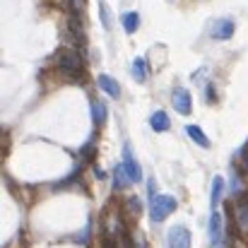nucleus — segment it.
<instances>
[{"label":"nucleus","mask_w":248,"mask_h":248,"mask_svg":"<svg viewBox=\"0 0 248 248\" xmlns=\"http://www.w3.org/2000/svg\"><path fill=\"white\" fill-rule=\"evenodd\" d=\"M176 198H171V195H157L152 202H150V217H152V222H164L166 217L176 210Z\"/></svg>","instance_id":"obj_1"},{"label":"nucleus","mask_w":248,"mask_h":248,"mask_svg":"<svg viewBox=\"0 0 248 248\" xmlns=\"http://www.w3.org/2000/svg\"><path fill=\"white\" fill-rule=\"evenodd\" d=\"M56 63H58V68H61L63 73H68V75H73V78L82 75V61H80V56H78L75 51H58Z\"/></svg>","instance_id":"obj_2"},{"label":"nucleus","mask_w":248,"mask_h":248,"mask_svg":"<svg viewBox=\"0 0 248 248\" xmlns=\"http://www.w3.org/2000/svg\"><path fill=\"white\" fill-rule=\"evenodd\" d=\"M210 244H212V248H227L224 227H222V215H219L217 210H212V215H210Z\"/></svg>","instance_id":"obj_3"},{"label":"nucleus","mask_w":248,"mask_h":248,"mask_svg":"<svg viewBox=\"0 0 248 248\" xmlns=\"http://www.w3.org/2000/svg\"><path fill=\"white\" fill-rule=\"evenodd\" d=\"M123 169H125V173H128L130 183H138V181L142 178V169H140V164H138V162H135V157H133L130 142H125V145H123Z\"/></svg>","instance_id":"obj_4"},{"label":"nucleus","mask_w":248,"mask_h":248,"mask_svg":"<svg viewBox=\"0 0 248 248\" xmlns=\"http://www.w3.org/2000/svg\"><path fill=\"white\" fill-rule=\"evenodd\" d=\"M166 244H169V248H190V232L183 224L171 227L166 234Z\"/></svg>","instance_id":"obj_5"},{"label":"nucleus","mask_w":248,"mask_h":248,"mask_svg":"<svg viewBox=\"0 0 248 248\" xmlns=\"http://www.w3.org/2000/svg\"><path fill=\"white\" fill-rule=\"evenodd\" d=\"M171 104H173L176 113H181V116H188V113H190V106H193L188 89H183V87H176V89H173V96H171Z\"/></svg>","instance_id":"obj_6"},{"label":"nucleus","mask_w":248,"mask_h":248,"mask_svg":"<svg viewBox=\"0 0 248 248\" xmlns=\"http://www.w3.org/2000/svg\"><path fill=\"white\" fill-rule=\"evenodd\" d=\"M234 29H236V24H234V19H217L215 24H212V39H217V41H227V39H232L234 36Z\"/></svg>","instance_id":"obj_7"},{"label":"nucleus","mask_w":248,"mask_h":248,"mask_svg":"<svg viewBox=\"0 0 248 248\" xmlns=\"http://www.w3.org/2000/svg\"><path fill=\"white\" fill-rule=\"evenodd\" d=\"M150 125H152L155 133H166L171 128V121H169V116H166L164 111H155L150 116Z\"/></svg>","instance_id":"obj_8"},{"label":"nucleus","mask_w":248,"mask_h":248,"mask_svg":"<svg viewBox=\"0 0 248 248\" xmlns=\"http://www.w3.org/2000/svg\"><path fill=\"white\" fill-rule=\"evenodd\" d=\"M99 87H101L108 96H113V99H118V96H121V84L116 82L111 75H99Z\"/></svg>","instance_id":"obj_9"},{"label":"nucleus","mask_w":248,"mask_h":248,"mask_svg":"<svg viewBox=\"0 0 248 248\" xmlns=\"http://www.w3.org/2000/svg\"><path fill=\"white\" fill-rule=\"evenodd\" d=\"M222 193H224V178H222V176H215V181H212V193H210V207H212V210H217V205H219V200H222Z\"/></svg>","instance_id":"obj_10"},{"label":"nucleus","mask_w":248,"mask_h":248,"mask_svg":"<svg viewBox=\"0 0 248 248\" xmlns=\"http://www.w3.org/2000/svg\"><path fill=\"white\" fill-rule=\"evenodd\" d=\"M186 133H188V138H190L195 145H200V147H210V138L202 133V128H200V125H188V128H186Z\"/></svg>","instance_id":"obj_11"},{"label":"nucleus","mask_w":248,"mask_h":248,"mask_svg":"<svg viewBox=\"0 0 248 248\" xmlns=\"http://www.w3.org/2000/svg\"><path fill=\"white\" fill-rule=\"evenodd\" d=\"M147 75H150L147 61H145V58H135V61H133V78L142 84V82H147Z\"/></svg>","instance_id":"obj_12"},{"label":"nucleus","mask_w":248,"mask_h":248,"mask_svg":"<svg viewBox=\"0 0 248 248\" xmlns=\"http://www.w3.org/2000/svg\"><path fill=\"white\" fill-rule=\"evenodd\" d=\"M236 222L244 232H248V195H244L241 202L236 205Z\"/></svg>","instance_id":"obj_13"},{"label":"nucleus","mask_w":248,"mask_h":248,"mask_svg":"<svg viewBox=\"0 0 248 248\" xmlns=\"http://www.w3.org/2000/svg\"><path fill=\"white\" fill-rule=\"evenodd\" d=\"M92 121H94V125H104V121H106V106L99 99L92 101Z\"/></svg>","instance_id":"obj_14"},{"label":"nucleus","mask_w":248,"mask_h":248,"mask_svg":"<svg viewBox=\"0 0 248 248\" xmlns=\"http://www.w3.org/2000/svg\"><path fill=\"white\" fill-rule=\"evenodd\" d=\"M121 19H123V29H125L128 34L138 31V27H140V15H138V12H125Z\"/></svg>","instance_id":"obj_15"},{"label":"nucleus","mask_w":248,"mask_h":248,"mask_svg":"<svg viewBox=\"0 0 248 248\" xmlns=\"http://www.w3.org/2000/svg\"><path fill=\"white\" fill-rule=\"evenodd\" d=\"M128 183H130V178H128V173H125L123 164L116 166V171H113V186H116V190H118V188H125Z\"/></svg>","instance_id":"obj_16"},{"label":"nucleus","mask_w":248,"mask_h":248,"mask_svg":"<svg viewBox=\"0 0 248 248\" xmlns=\"http://www.w3.org/2000/svg\"><path fill=\"white\" fill-rule=\"evenodd\" d=\"M232 193L234 195H241L244 193V181H241V173L239 171H232Z\"/></svg>","instance_id":"obj_17"},{"label":"nucleus","mask_w":248,"mask_h":248,"mask_svg":"<svg viewBox=\"0 0 248 248\" xmlns=\"http://www.w3.org/2000/svg\"><path fill=\"white\" fill-rule=\"evenodd\" d=\"M128 205H130V210H133V212H138V215H140V200H138V198H130V200H128Z\"/></svg>","instance_id":"obj_18"},{"label":"nucleus","mask_w":248,"mask_h":248,"mask_svg":"<svg viewBox=\"0 0 248 248\" xmlns=\"http://www.w3.org/2000/svg\"><path fill=\"white\" fill-rule=\"evenodd\" d=\"M150 198H152V200L157 198V183H155V181H150Z\"/></svg>","instance_id":"obj_19"},{"label":"nucleus","mask_w":248,"mask_h":248,"mask_svg":"<svg viewBox=\"0 0 248 248\" xmlns=\"http://www.w3.org/2000/svg\"><path fill=\"white\" fill-rule=\"evenodd\" d=\"M70 5H73V12H78L82 7V0H70Z\"/></svg>","instance_id":"obj_20"},{"label":"nucleus","mask_w":248,"mask_h":248,"mask_svg":"<svg viewBox=\"0 0 248 248\" xmlns=\"http://www.w3.org/2000/svg\"><path fill=\"white\" fill-rule=\"evenodd\" d=\"M244 169H246V171H248V147H246V150H244Z\"/></svg>","instance_id":"obj_21"}]
</instances>
